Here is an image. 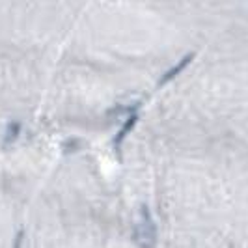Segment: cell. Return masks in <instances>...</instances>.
Returning a JSON list of instances; mask_svg holds the SVG:
<instances>
[{
  "mask_svg": "<svg viewBox=\"0 0 248 248\" xmlns=\"http://www.w3.org/2000/svg\"><path fill=\"white\" fill-rule=\"evenodd\" d=\"M133 241L138 247H155L157 245V224L153 222L148 205H142L140 220L133 228Z\"/></svg>",
  "mask_w": 248,
  "mask_h": 248,
  "instance_id": "obj_1",
  "label": "cell"
},
{
  "mask_svg": "<svg viewBox=\"0 0 248 248\" xmlns=\"http://www.w3.org/2000/svg\"><path fill=\"white\" fill-rule=\"evenodd\" d=\"M192 58H194V54H185V56H183L179 62L175 63L174 67H170V69H168V71H166V73H164L161 78H159V82H157V88H162V86H166L168 82H172L175 77L181 73V71L185 69L188 63L192 62Z\"/></svg>",
  "mask_w": 248,
  "mask_h": 248,
  "instance_id": "obj_2",
  "label": "cell"
},
{
  "mask_svg": "<svg viewBox=\"0 0 248 248\" xmlns=\"http://www.w3.org/2000/svg\"><path fill=\"white\" fill-rule=\"evenodd\" d=\"M137 122H138V110L131 112V114H129V118L125 120V124L122 125V129L118 131L116 138H114V148H116V151H120L122 144H124V140L129 137V133H133V129H135Z\"/></svg>",
  "mask_w": 248,
  "mask_h": 248,
  "instance_id": "obj_3",
  "label": "cell"
},
{
  "mask_svg": "<svg viewBox=\"0 0 248 248\" xmlns=\"http://www.w3.org/2000/svg\"><path fill=\"white\" fill-rule=\"evenodd\" d=\"M21 129H23V127H21L19 122H10V124L6 125V131H4V137H2V148L4 149L10 148L13 142L19 138Z\"/></svg>",
  "mask_w": 248,
  "mask_h": 248,
  "instance_id": "obj_4",
  "label": "cell"
},
{
  "mask_svg": "<svg viewBox=\"0 0 248 248\" xmlns=\"http://www.w3.org/2000/svg\"><path fill=\"white\" fill-rule=\"evenodd\" d=\"M82 146V142L78 140V138H73V140H67V142H63V153L65 155H69V153H73V151H78Z\"/></svg>",
  "mask_w": 248,
  "mask_h": 248,
  "instance_id": "obj_5",
  "label": "cell"
}]
</instances>
